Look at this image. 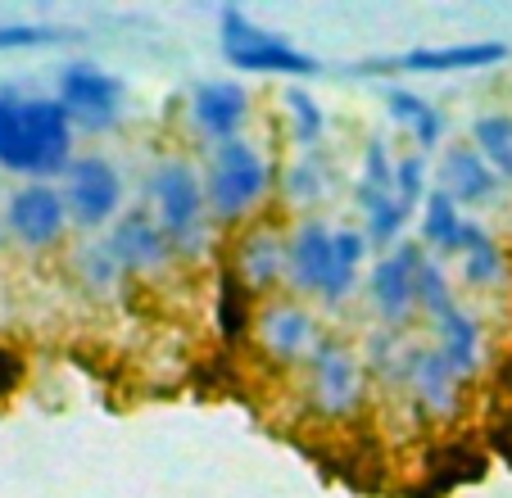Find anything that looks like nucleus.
Listing matches in <instances>:
<instances>
[{"instance_id":"24","label":"nucleus","mask_w":512,"mask_h":498,"mask_svg":"<svg viewBox=\"0 0 512 498\" xmlns=\"http://www.w3.org/2000/svg\"><path fill=\"white\" fill-rule=\"evenodd\" d=\"M281 105H286L290 141L300 145L304 154H313L322 145V136H327V114L318 109V100H313L304 87H290L286 96H281Z\"/></svg>"},{"instance_id":"14","label":"nucleus","mask_w":512,"mask_h":498,"mask_svg":"<svg viewBox=\"0 0 512 498\" xmlns=\"http://www.w3.org/2000/svg\"><path fill=\"white\" fill-rule=\"evenodd\" d=\"M232 277L250 290V299L272 295L286 281V240L272 227H250L241 236V245H236Z\"/></svg>"},{"instance_id":"20","label":"nucleus","mask_w":512,"mask_h":498,"mask_svg":"<svg viewBox=\"0 0 512 498\" xmlns=\"http://www.w3.org/2000/svg\"><path fill=\"white\" fill-rule=\"evenodd\" d=\"M463 277L467 286H499L503 272H508V259H503L499 240L481 227V222L467 218V231H463Z\"/></svg>"},{"instance_id":"32","label":"nucleus","mask_w":512,"mask_h":498,"mask_svg":"<svg viewBox=\"0 0 512 498\" xmlns=\"http://www.w3.org/2000/svg\"><path fill=\"white\" fill-rule=\"evenodd\" d=\"M395 163H399V159H390L386 141H368V150H363V173H358V182L395 195Z\"/></svg>"},{"instance_id":"13","label":"nucleus","mask_w":512,"mask_h":498,"mask_svg":"<svg viewBox=\"0 0 512 498\" xmlns=\"http://www.w3.org/2000/svg\"><path fill=\"white\" fill-rule=\"evenodd\" d=\"M191 118L213 145L236 141L241 127L250 123V91L232 77H213V82H200L191 96Z\"/></svg>"},{"instance_id":"23","label":"nucleus","mask_w":512,"mask_h":498,"mask_svg":"<svg viewBox=\"0 0 512 498\" xmlns=\"http://www.w3.org/2000/svg\"><path fill=\"white\" fill-rule=\"evenodd\" d=\"M472 141L499 182H512V114H481L472 123Z\"/></svg>"},{"instance_id":"31","label":"nucleus","mask_w":512,"mask_h":498,"mask_svg":"<svg viewBox=\"0 0 512 498\" xmlns=\"http://www.w3.org/2000/svg\"><path fill=\"white\" fill-rule=\"evenodd\" d=\"M78 32L64 28H46V23H5L0 28V50H32V46H55V41H68Z\"/></svg>"},{"instance_id":"11","label":"nucleus","mask_w":512,"mask_h":498,"mask_svg":"<svg viewBox=\"0 0 512 498\" xmlns=\"http://www.w3.org/2000/svg\"><path fill=\"white\" fill-rule=\"evenodd\" d=\"M417 263H422V249L395 245L386 259H377L368 277V299L390 331H404L408 317L417 313Z\"/></svg>"},{"instance_id":"17","label":"nucleus","mask_w":512,"mask_h":498,"mask_svg":"<svg viewBox=\"0 0 512 498\" xmlns=\"http://www.w3.org/2000/svg\"><path fill=\"white\" fill-rule=\"evenodd\" d=\"M499 177L494 168L481 159L476 145H449L445 159H440V191L454 195L458 204H485L499 195Z\"/></svg>"},{"instance_id":"19","label":"nucleus","mask_w":512,"mask_h":498,"mask_svg":"<svg viewBox=\"0 0 512 498\" xmlns=\"http://www.w3.org/2000/svg\"><path fill=\"white\" fill-rule=\"evenodd\" d=\"M463 231H467L463 204L435 186L422 204V240L435 249V254H458V249H463Z\"/></svg>"},{"instance_id":"22","label":"nucleus","mask_w":512,"mask_h":498,"mask_svg":"<svg viewBox=\"0 0 512 498\" xmlns=\"http://www.w3.org/2000/svg\"><path fill=\"white\" fill-rule=\"evenodd\" d=\"M213 317H218V336H223L227 345H236V340L254 326V299H250V290L232 277V268L218 277V304H213Z\"/></svg>"},{"instance_id":"5","label":"nucleus","mask_w":512,"mask_h":498,"mask_svg":"<svg viewBox=\"0 0 512 498\" xmlns=\"http://www.w3.org/2000/svg\"><path fill=\"white\" fill-rule=\"evenodd\" d=\"M218 46H223L227 64L241 73H277V77H313L318 59L295 50L281 32H268L241 10L218 14Z\"/></svg>"},{"instance_id":"15","label":"nucleus","mask_w":512,"mask_h":498,"mask_svg":"<svg viewBox=\"0 0 512 498\" xmlns=\"http://www.w3.org/2000/svg\"><path fill=\"white\" fill-rule=\"evenodd\" d=\"M458 376L454 367L440 358V349H413V363H408V385L404 390L413 394V403L422 408V417H431V422H445V417H454L458 412Z\"/></svg>"},{"instance_id":"3","label":"nucleus","mask_w":512,"mask_h":498,"mask_svg":"<svg viewBox=\"0 0 512 498\" xmlns=\"http://www.w3.org/2000/svg\"><path fill=\"white\" fill-rule=\"evenodd\" d=\"M150 213L164 227L177 259H200L209 249V200H204V177L186 159H164L145 182Z\"/></svg>"},{"instance_id":"33","label":"nucleus","mask_w":512,"mask_h":498,"mask_svg":"<svg viewBox=\"0 0 512 498\" xmlns=\"http://www.w3.org/2000/svg\"><path fill=\"white\" fill-rule=\"evenodd\" d=\"M19 376H23L19 354H10V349H0V394H10L14 385H19Z\"/></svg>"},{"instance_id":"8","label":"nucleus","mask_w":512,"mask_h":498,"mask_svg":"<svg viewBox=\"0 0 512 498\" xmlns=\"http://www.w3.org/2000/svg\"><path fill=\"white\" fill-rule=\"evenodd\" d=\"M309 399L322 417H349L363 403V363L349 345L322 336L309 358Z\"/></svg>"},{"instance_id":"7","label":"nucleus","mask_w":512,"mask_h":498,"mask_svg":"<svg viewBox=\"0 0 512 498\" xmlns=\"http://www.w3.org/2000/svg\"><path fill=\"white\" fill-rule=\"evenodd\" d=\"M64 204H68V218L78 227L96 231V227H114L118 222V204H123V177L118 168L105 159V154H82L73 159V168L64 173Z\"/></svg>"},{"instance_id":"10","label":"nucleus","mask_w":512,"mask_h":498,"mask_svg":"<svg viewBox=\"0 0 512 498\" xmlns=\"http://www.w3.org/2000/svg\"><path fill=\"white\" fill-rule=\"evenodd\" d=\"M68 204H64V191L50 182H28L10 195L5 204V231L19 240L23 249H50L64 240L68 231Z\"/></svg>"},{"instance_id":"4","label":"nucleus","mask_w":512,"mask_h":498,"mask_svg":"<svg viewBox=\"0 0 512 498\" xmlns=\"http://www.w3.org/2000/svg\"><path fill=\"white\" fill-rule=\"evenodd\" d=\"M268 159L254 141L236 136L209 150V168H204V200L218 222H241L245 213H254V204L268 195Z\"/></svg>"},{"instance_id":"34","label":"nucleus","mask_w":512,"mask_h":498,"mask_svg":"<svg viewBox=\"0 0 512 498\" xmlns=\"http://www.w3.org/2000/svg\"><path fill=\"white\" fill-rule=\"evenodd\" d=\"M0 240H5V227H0Z\"/></svg>"},{"instance_id":"21","label":"nucleus","mask_w":512,"mask_h":498,"mask_svg":"<svg viewBox=\"0 0 512 498\" xmlns=\"http://www.w3.org/2000/svg\"><path fill=\"white\" fill-rule=\"evenodd\" d=\"M386 105H390V118H395L399 127H408L422 150H435V145H440V136H445V118H440V109H435L431 100H422L417 91L395 87L386 96Z\"/></svg>"},{"instance_id":"28","label":"nucleus","mask_w":512,"mask_h":498,"mask_svg":"<svg viewBox=\"0 0 512 498\" xmlns=\"http://www.w3.org/2000/svg\"><path fill=\"white\" fill-rule=\"evenodd\" d=\"M78 277L87 290L109 295V290H118V281H123L127 272H123V263L109 254V245H87V249H78Z\"/></svg>"},{"instance_id":"18","label":"nucleus","mask_w":512,"mask_h":498,"mask_svg":"<svg viewBox=\"0 0 512 498\" xmlns=\"http://www.w3.org/2000/svg\"><path fill=\"white\" fill-rule=\"evenodd\" d=\"M435 349L454 367L458 381H472L481 372V322H476L467 308H449L445 317H435Z\"/></svg>"},{"instance_id":"9","label":"nucleus","mask_w":512,"mask_h":498,"mask_svg":"<svg viewBox=\"0 0 512 498\" xmlns=\"http://www.w3.org/2000/svg\"><path fill=\"white\" fill-rule=\"evenodd\" d=\"M254 340H259L268 363L295 367V363H309L322 336L304 304H295V299H268V304L254 313Z\"/></svg>"},{"instance_id":"2","label":"nucleus","mask_w":512,"mask_h":498,"mask_svg":"<svg viewBox=\"0 0 512 498\" xmlns=\"http://www.w3.org/2000/svg\"><path fill=\"white\" fill-rule=\"evenodd\" d=\"M368 236L358 227H327L322 218H304L286 236V281L300 295L340 308L358 286V263L368 259Z\"/></svg>"},{"instance_id":"29","label":"nucleus","mask_w":512,"mask_h":498,"mask_svg":"<svg viewBox=\"0 0 512 498\" xmlns=\"http://www.w3.org/2000/svg\"><path fill=\"white\" fill-rule=\"evenodd\" d=\"M408 218H413V213H408L404 204H399L395 195H390V200L372 204V209L363 213V236H368V245H377V249H386V254H390Z\"/></svg>"},{"instance_id":"16","label":"nucleus","mask_w":512,"mask_h":498,"mask_svg":"<svg viewBox=\"0 0 512 498\" xmlns=\"http://www.w3.org/2000/svg\"><path fill=\"white\" fill-rule=\"evenodd\" d=\"M508 55L512 50L503 41H458V46L408 50L395 59V68H404V73H476V68L503 64Z\"/></svg>"},{"instance_id":"6","label":"nucleus","mask_w":512,"mask_h":498,"mask_svg":"<svg viewBox=\"0 0 512 498\" xmlns=\"http://www.w3.org/2000/svg\"><path fill=\"white\" fill-rule=\"evenodd\" d=\"M55 100L82 132H109L123 123V82L96 64H68L59 73Z\"/></svg>"},{"instance_id":"30","label":"nucleus","mask_w":512,"mask_h":498,"mask_svg":"<svg viewBox=\"0 0 512 498\" xmlns=\"http://www.w3.org/2000/svg\"><path fill=\"white\" fill-rule=\"evenodd\" d=\"M426 163H422V154H404V159L395 163V200L404 204L408 213L413 209H422L426 204Z\"/></svg>"},{"instance_id":"25","label":"nucleus","mask_w":512,"mask_h":498,"mask_svg":"<svg viewBox=\"0 0 512 498\" xmlns=\"http://www.w3.org/2000/svg\"><path fill=\"white\" fill-rule=\"evenodd\" d=\"M368 372H377L386 385H408V363H413V349L404 345V331H390L381 326L377 336H368Z\"/></svg>"},{"instance_id":"1","label":"nucleus","mask_w":512,"mask_h":498,"mask_svg":"<svg viewBox=\"0 0 512 498\" xmlns=\"http://www.w3.org/2000/svg\"><path fill=\"white\" fill-rule=\"evenodd\" d=\"M0 168L50 182L73 168V118L50 96L0 91Z\"/></svg>"},{"instance_id":"12","label":"nucleus","mask_w":512,"mask_h":498,"mask_svg":"<svg viewBox=\"0 0 512 498\" xmlns=\"http://www.w3.org/2000/svg\"><path fill=\"white\" fill-rule=\"evenodd\" d=\"M105 245H109V254L123 263V272H141V277L164 272L168 263L177 259L168 236H164V227L155 222V213H145V209L118 213V222L109 227Z\"/></svg>"},{"instance_id":"26","label":"nucleus","mask_w":512,"mask_h":498,"mask_svg":"<svg viewBox=\"0 0 512 498\" xmlns=\"http://www.w3.org/2000/svg\"><path fill=\"white\" fill-rule=\"evenodd\" d=\"M327 186H331V168L322 163V154L313 150V154H304L300 163H290L286 168V177H281V195H286V204H318L322 195H327Z\"/></svg>"},{"instance_id":"27","label":"nucleus","mask_w":512,"mask_h":498,"mask_svg":"<svg viewBox=\"0 0 512 498\" xmlns=\"http://www.w3.org/2000/svg\"><path fill=\"white\" fill-rule=\"evenodd\" d=\"M417 308H422L426 317H445L449 308H458L454 290H449V277H445V263L431 259V254H422V263H417Z\"/></svg>"}]
</instances>
